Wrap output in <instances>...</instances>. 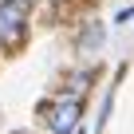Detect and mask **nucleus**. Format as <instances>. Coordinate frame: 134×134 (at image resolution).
<instances>
[{
    "label": "nucleus",
    "instance_id": "nucleus-2",
    "mask_svg": "<svg viewBox=\"0 0 134 134\" xmlns=\"http://www.w3.org/2000/svg\"><path fill=\"white\" fill-rule=\"evenodd\" d=\"M79 114H83V103H79L75 95H67V99H59L55 107H47V126H51L55 134H71V130L79 126Z\"/></svg>",
    "mask_w": 134,
    "mask_h": 134
},
{
    "label": "nucleus",
    "instance_id": "nucleus-1",
    "mask_svg": "<svg viewBox=\"0 0 134 134\" xmlns=\"http://www.w3.org/2000/svg\"><path fill=\"white\" fill-rule=\"evenodd\" d=\"M28 12H32V0H4L0 4V51H16L24 43Z\"/></svg>",
    "mask_w": 134,
    "mask_h": 134
},
{
    "label": "nucleus",
    "instance_id": "nucleus-3",
    "mask_svg": "<svg viewBox=\"0 0 134 134\" xmlns=\"http://www.w3.org/2000/svg\"><path fill=\"white\" fill-rule=\"evenodd\" d=\"M99 43H103V28L91 24V28L83 32V40H79V51H91V47H99Z\"/></svg>",
    "mask_w": 134,
    "mask_h": 134
}]
</instances>
